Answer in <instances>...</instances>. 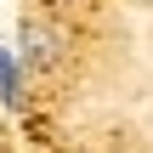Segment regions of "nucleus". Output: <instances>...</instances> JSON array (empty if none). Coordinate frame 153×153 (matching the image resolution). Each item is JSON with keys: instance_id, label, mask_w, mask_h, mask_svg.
Returning a JSON list of instances; mask_svg holds the SVG:
<instances>
[{"instance_id": "nucleus-1", "label": "nucleus", "mask_w": 153, "mask_h": 153, "mask_svg": "<svg viewBox=\"0 0 153 153\" xmlns=\"http://www.w3.org/2000/svg\"><path fill=\"white\" fill-rule=\"evenodd\" d=\"M62 51H68V34L51 17H23V28H17V62L28 74H57Z\"/></svg>"}, {"instance_id": "nucleus-2", "label": "nucleus", "mask_w": 153, "mask_h": 153, "mask_svg": "<svg viewBox=\"0 0 153 153\" xmlns=\"http://www.w3.org/2000/svg\"><path fill=\"white\" fill-rule=\"evenodd\" d=\"M23 74H28V68L17 62V51L0 45V102H6V108H23V102H28V79H23Z\"/></svg>"}, {"instance_id": "nucleus-3", "label": "nucleus", "mask_w": 153, "mask_h": 153, "mask_svg": "<svg viewBox=\"0 0 153 153\" xmlns=\"http://www.w3.org/2000/svg\"><path fill=\"white\" fill-rule=\"evenodd\" d=\"M45 6H57V0H45Z\"/></svg>"}]
</instances>
